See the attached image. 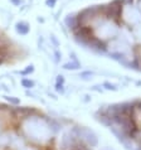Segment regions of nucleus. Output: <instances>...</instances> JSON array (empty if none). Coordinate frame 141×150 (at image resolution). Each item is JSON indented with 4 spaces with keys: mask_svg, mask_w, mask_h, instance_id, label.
<instances>
[{
    "mask_svg": "<svg viewBox=\"0 0 141 150\" xmlns=\"http://www.w3.org/2000/svg\"><path fill=\"white\" fill-rule=\"evenodd\" d=\"M76 37L141 71V0H113L73 18Z\"/></svg>",
    "mask_w": 141,
    "mask_h": 150,
    "instance_id": "1",
    "label": "nucleus"
},
{
    "mask_svg": "<svg viewBox=\"0 0 141 150\" xmlns=\"http://www.w3.org/2000/svg\"><path fill=\"white\" fill-rule=\"evenodd\" d=\"M103 119L134 150H141V101L112 106Z\"/></svg>",
    "mask_w": 141,
    "mask_h": 150,
    "instance_id": "2",
    "label": "nucleus"
},
{
    "mask_svg": "<svg viewBox=\"0 0 141 150\" xmlns=\"http://www.w3.org/2000/svg\"><path fill=\"white\" fill-rule=\"evenodd\" d=\"M17 30L19 32V33H21V34H25V33H28V30H29V28H28V25H27V24H24V23H20V24H18V27H17Z\"/></svg>",
    "mask_w": 141,
    "mask_h": 150,
    "instance_id": "3",
    "label": "nucleus"
},
{
    "mask_svg": "<svg viewBox=\"0 0 141 150\" xmlns=\"http://www.w3.org/2000/svg\"><path fill=\"white\" fill-rule=\"evenodd\" d=\"M23 85L27 86V87H32V86H33V82H32V81H28V79H24V81H23Z\"/></svg>",
    "mask_w": 141,
    "mask_h": 150,
    "instance_id": "4",
    "label": "nucleus"
},
{
    "mask_svg": "<svg viewBox=\"0 0 141 150\" xmlns=\"http://www.w3.org/2000/svg\"><path fill=\"white\" fill-rule=\"evenodd\" d=\"M47 4L48 5H53L54 4V0H47Z\"/></svg>",
    "mask_w": 141,
    "mask_h": 150,
    "instance_id": "5",
    "label": "nucleus"
}]
</instances>
